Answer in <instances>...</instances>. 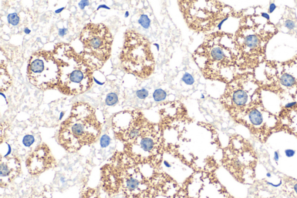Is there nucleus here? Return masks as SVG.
Returning a JSON list of instances; mask_svg holds the SVG:
<instances>
[{
  "label": "nucleus",
  "mask_w": 297,
  "mask_h": 198,
  "mask_svg": "<svg viewBox=\"0 0 297 198\" xmlns=\"http://www.w3.org/2000/svg\"><path fill=\"white\" fill-rule=\"evenodd\" d=\"M204 77L227 84L239 72L234 35L224 31L206 34L192 54Z\"/></svg>",
  "instance_id": "nucleus-1"
},
{
  "label": "nucleus",
  "mask_w": 297,
  "mask_h": 198,
  "mask_svg": "<svg viewBox=\"0 0 297 198\" xmlns=\"http://www.w3.org/2000/svg\"><path fill=\"white\" fill-rule=\"evenodd\" d=\"M256 16L241 17L239 27L234 35L240 73L252 71L265 62L266 48L269 40L277 32L270 22H256Z\"/></svg>",
  "instance_id": "nucleus-2"
},
{
  "label": "nucleus",
  "mask_w": 297,
  "mask_h": 198,
  "mask_svg": "<svg viewBox=\"0 0 297 198\" xmlns=\"http://www.w3.org/2000/svg\"><path fill=\"white\" fill-rule=\"evenodd\" d=\"M52 53L59 69L57 90L67 96L80 95L94 84V73L97 67L69 44H56Z\"/></svg>",
  "instance_id": "nucleus-3"
},
{
  "label": "nucleus",
  "mask_w": 297,
  "mask_h": 198,
  "mask_svg": "<svg viewBox=\"0 0 297 198\" xmlns=\"http://www.w3.org/2000/svg\"><path fill=\"white\" fill-rule=\"evenodd\" d=\"M102 128L94 107L86 102L78 101L73 104L69 116L60 126L57 142L66 151L77 152L83 146L97 142Z\"/></svg>",
  "instance_id": "nucleus-4"
},
{
  "label": "nucleus",
  "mask_w": 297,
  "mask_h": 198,
  "mask_svg": "<svg viewBox=\"0 0 297 198\" xmlns=\"http://www.w3.org/2000/svg\"><path fill=\"white\" fill-rule=\"evenodd\" d=\"M177 2L187 27L199 34L212 33L222 21L242 16V12L217 0H179Z\"/></svg>",
  "instance_id": "nucleus-5"
},
{
  "label": "nucleus",
  "mask_w": 297,
  "mask_h": 198,
  "mask_svg": "<svg viewBox=\"0 0 297 198\" xmlns=\"http://www.w3.org/2000/svg\"><path fill=\"white\" fill-rule=\"evenodd\" d=\"M118 168L121 191L126 198H156L160 195L157 178L160 171L147 177L142 166L125 151H116L110 157Z\"/></svg>",
  "instance_id": "nucleus-6"
},
{
  "label": "nucleus",
  "mask_w": 297,
  "mask_h": 198,
  "mask_svg": "<svg viewBox=\"0 0 297 198\" xmlns=\"http://www.w3.org/2000/svg\"><path fill=\"white\" fill-rule=\"evenodd\" d=\"M119 59L123 70L139 79H148L155 72L156 61L151 42L135 29L125 32Z\"/></svg>",
  "instance_id": "nucleus-7"
},
{
  "label": "nucleus",
  "mask_w": 297,
  "mask_h": 198,
  "mask_svg": "<svg viewBox=\"0 0 297 198\" xmlns=\"http://www.w3.org/2000/svg\"><path fill=\"white\" fill-rule=\"evenodd\" d=\"M260 90V83L253 72L239 73L226 84L220 102L233 119L262 102Z\"/></svg>",
  "instance_id": "nucleus-8"
},
{
  "label": "nucleus",
  "mask_w": 297,
  "mask_h": 198,
  "mask_svg": "<svg viewBox=\"0 0 297 198\" xmlns=\"http://www.w3.org/2000/svg\"><path fill=\"white\" fill-rule=\"evenodd\" d=\"M164 132L159 123L149 120L134 142L129 146L124 147L123 150L139 164L161 170L166 147Z\"/></svg>",
  "instance_id": "nucleus-9"
},
{
  "label": "nucleus",
  "mask_w": 297,
  "mask_h": 198,
  "mask_svg": "<svg viewBox=\"0 0 297 198\" xmlns=\"http://www.w3.org/2000/svg\"><path fill=\"white\" fill-rule=\"evenodd\" d=\"M222 165L234 177L243 182L253 177L256 167V155L247 140L239 135L230 136L223 149Z\"/></svg>",
  "instance_id": "nucleus-10"
},
{
  "label": "nucleus",
  "mask_w": 297,
  "mask_h": 198,
  "mask_svg": "<svg viewBox=\"0 0 297 198\" xmlns=\"http://www.w3.org/2000/svg\"><path fill=\"white\" fill-rule=\"evenodd\" d=\"M113 39L106 25L88 23L82 29L80 35L83 46L82 54L99 70L111 57Z\"/></svg>",
  "instance_id": "nucleus-11"
},
{
  "label": "nucleus",
  "mask_w": 297,
  "mask_h": 198,
  "mask_svg": "<svg viewBox=\"0 0 297 198\" xmlns=\"http://www.w3.org/2000/svg\"><path fill=\"white\" fill-rule=\"evenodd\" d=\"M262 88L282 96L297 95V55L285 62H266Z\"/></svg>",
  "instance_id": "nucleus-12"
},
{
  "label": "nucleus",
  "mask_w": 297,
  "mask_h": 198,
  "mask_svg": "<svg viewBox=\"0 0 297 198\" xmlns=\"http://www.w3.org/2000/svg\"><path fill=\"white\" fill-rule=\"evenodd\" d=\"M59 74L52 52L40 50L31 55L27 65V77L34 87L42 91L57 89Z\"/></svg>",
  "instance_id": "nucleus-13"
},
{
  "label": "nucleus",
  "mask_w": 297,
  "mask_h": 198,
  "mask_svg": "<svg viewBox=\"0 0 297 198\" xmlns=\"http://www.w3.org/2000/svg\"><path fill=\"white\" fill-rule=\"evenodd\" d=\"M149 119L138 109L118 111L111 117V128L115 138L124 147L132 144L142 132Z\"/></svg>",
  "instance_id": "nucleus-14"
},
{
  "label": "nucleus",
  "mask_w": 297,
  "mask_h": 198,
  "mask_svg": "<svg viewBox=\"0 0 297 198\" xmlns=\"http://www.w3.org/2000/svg\"><path fill=\"white\" fill-rule=\"evenodd\" d=\"M182 188L190 198H232L214 172L195 171Z\"/></svg>",
  "instance_id": "nucleus-15"
},
{
  "label": "nucleus",
  "mask_w": 297,
  "mask_h": 198,
  "mask_svg": "<svg viewBox=\"0 0 297 198\" xmlns=\"http://www.w3.org/2000/svg\"><path fill=\"white\" fill-rule=\"evenodd\" d=\"M246 127L255 136L265 140L280 125V120L268 111L262 102L250 107L233 119Z\"/></svg>",
  "instance_id": "nucleus-16"
},
{
  "label": "nucleus",
  "mask_w": 297,
  "mask_h": 198,
  "mask_svg": "<svg viewBox=\"0 0 297 198\" xmlns=\"http://www.w3.org/2000/svg\"><path fill=\"white\" fill-rule=\"evenodd\" d=\"M160 117L159 124L164 131L166 129L179 128L181 124L191 122L187 109L183 103L178 101L161 102L159 105Z\"/></svg>",
  "instance_id": "nucleus-17"
},
{
  "label": "nucleus",
  "mask_w": 297,
  "mask_h": 198,
  "mask_svg": "<svg viewBox=\"0 0 297 198\" xmlns=\"http://www.w3.org/2000/svg\"><path fill=\"white\" fill-rule=\"evenodd\" d=\"M57 161L48 145L41 143L29 154L26 159V166L29 174L36 176L52 169Z\"/></svg>",
  "instance_id": "nucleus-18"
},
{
  "label": "nucleus",
  "mask_w": 297,
  "mask_h": 198,
  "mask_svg": "<svg viewBox=\"0 0 297 198\" xmlns=\"http://www.w3.org/2000/svg\"><path fill=\"white\" fill-rule=\"evenodd\" d=\"M101 182L102 189L109 195L117 194L121 191L120 172L113 162L109 161L101 167Z\"/></svg>",
  "instance_id": "nucleus-19"
},
{
  "label": "nucleus",
  "mask_w": 297,
  "mask_h": 198,
  "mask_svg": "<svg viewBox=\"0 0 297 198\" xmlns=\"http://www.w3.org/2000/svg\"><path fill=\"white\" fill-rule=\"evenodd\" d=\"M20 159L17 156H1L0 186L4 188L12 183L21 173Z\"/></svg>",
  "instance_id": "nucleus-20"
},
{
  "label": "nucleus",
  "mask_w": 297,
  "mask_h": 198,
  "mask_svg": "<svg viewBox=\"0 0 297 198\" xmlns=\"http://www.w3.org/2000/svg\"><path fill=\"white\" fill-rule=\"evenodd\" d=\"M1 84L0 90L1 92L7 91L12 84V80L11 76L8 73L7 67L4 63L1 62Z\"/></svg>",
  "instance_id": "nucleus-21"
},
{
  "label": "nucleus",
  "mask_w": 297,
  "mask_h": 198,
  "mask_svg": "<svg viewBox=\"0 0 297 198\" xmlns=\"http://www.w3.org/2000/svg\"><path fill=\"white\" fill-rule=\"evenodd\" d=\"M153 97L156 102H162L166 98L167 93L162 89H157L154 91L153 94Z\"/></svg>",
  "instance_id": "nucleus-22"
},
{
  "label": "nucleus",
  "mask_w": 297,
  "mask_h": 198,
  "mask_svg": "<svg viewBox=\"0 0 297 198\" xmlns=\"http://www.w3.org/2000/svg\"><path fill=\"white\" fill-rule=\"evenodd\" d=\"M118 101V96L114 92L109 94L106 97L105 102L108 106H113L117 103Z\"/></svg>",
  "instance_id": "nucleus-23"
},
{
  "label": "nucleus",
  "mask_w": 297,
  "mask_h": 198,
  "mask_svg": "<svg viewBox=\"0 0 297 198\" xmlns=\"http://www.w3.org/2000/svg\"><path fill=\"white\" fill-rule=\"evenodd\" d=\"M139 23L145 29H147L151 26V21L150 18L145 14L141 15L139 19Z\"/></svg>",
  "instance_id": "nucleus-24"
},
{
  "label": "nucleus",
  "mask_w": 297,
  "mask_h": 198,
  "mask_svg": "<svg viewBox=\"0 0 297 198\" xmlns=\"http://www.w3.org/2000/svg\"><path fill=\"white\" fill-rule=\"evenodd\" d=\"M82 198H100L97 191L95 189L89 188L84 192Z\"/></svg>",
  "instance_id": "nucleus-25"
},
{
  "label": "nucleus",
  "mask_w": 297,
  "mask_h": 198,
  "mask_svg": "<svg viewBox=\"0 0 297 198\" xmlns=\"http://www.w3.org/2000/svg\"><path fill=\"white\" fill-rule=\"evenodd\" d=\"M8 21L9 23L13 26H16L19 23V17L17 15V13H13L9 14L8 16Z\"/></svg>",
  "instance_id": "nucleus-26"
},
{
  "label": "nucleus",
  "mask_w": 297,
  "mask_h": 198,
  "mask_svg": "<svg viewBox=\"0 0 297 198\" xmlns=\"http://www.w3.org/2000/svg\"><path fill=\"white\" fill-rule=\"evenodd\" d=\"M34 138L32 135H26L23 138V144L25 146L30 147L34 142Z\"/></svg>",
  "instance_id": "nucleus-27"
},
{
  "label": "nucleus",
  "mask_w": 297,
  "mask_h": 198,
  "mask_svg": "<svg viewBox=\"0 0 297 198\" xmlns=\"http://www.w3.org/2000/svg\"><path fill=\"white\" fill-rule=\"evenodd\" d=\"M136 95L140 99H145L149 96V91L145 88H142L136 91Z\"/></svg>",
  "instance_id": "nucleus-28"
},
{
  "label": "nucleus",
  "mask_w": 297,
  "mask_h": 198,
  "mask_svg": "<svg viewBox=\"0 0 297 198\" xmlns=\"http://www.w3.org/2000/svg\"><path fill=\"white\" fill-rule=\"evenodd\" d=\"M110 139L109 136L107 135H103L102 136L101 141H100V144L102 148H106L108 145H109L110 143Z\"/></svg>",
  "instance_id": "nucleus-29"
},
{
  "label": "nucleus",
  "mask_w": 297,
  "mask_h": 198,
  "mask_svg": "<svg viewBox=\"0 0 297 198\" xmlns=\"http://www.w3.org/2000/svg\"><path fill=\"white\" fill-rule=\"evenodd\" d=\"M182 80H183V82L187 85H192L195 82V80L193 77V76H191V74H189L188 73H186L185 74L183 75Z\"/></svg>",
  "instance_id": "nucleus-30"
},
{
  "label": "nucleus",
  "mask_w": 297,
  "mask_h": 198,
  "mask_svg": "<svg viewBox=\"0 0 297 198\" xmlns=\"http://www.w3.org/2000/svg\"><path fill=\"white\" fill-rule=\"evenodd\" d=\"M173 198H190L187 195L186 192L183 189L182 187L180 189L178 193L175 195Z\"/></svg>",
  "instance_id": "nucleus-31"
},
{
  "label": "nucleus",
  "mask_w": 297,
  "mask_h": 198,
  "mask_svg": "<svg viewBox=\"0 0 297 198\" xmlns=\"http://www.w3.org/2000/svg\"><path fill=\"white\" fill-rule=\"evenodd\" d=\"M285 26L287 29L290 30H291L294 29L295 25L294 22H293V21H291V20H288V21L285 22Z\"/></svg>",
  "instance_id": "nucleus-32"
},
{
  "label": "nucleus",
  "mask_w": 297,
  "mask_h": 198,
  "mask_svg": "<svg viewBox=\"0 0 297 198\" xmlns=\"http://www.w3.org/2000/svg\"><path fill=\"white\" fill-rule=\"evenodd\" d=\"M295 153V151L293 149H287L285 151V155L289 157H293Z\"/></svg>",
  "instance_id": "nucleus-33"
},
{
  "label": "nucleus",
  "mask_w": 297,
  "mask_h": 198,
  "mask_svg": "<svg viewBox=\"0 0 297 198\" xmlns=\"http://www.w3.org/2000/svg\"><path fill=\"white\" fill-rule=\"evenodd\" d=\"M89 5V1H81L80 2V3L78 4V5L79 7H80V8L84 9L85 8V7Z\"/></svg>",
  "instance_id": "nucleus-34"
},
{
  "label": "nucleus",
  "mask_w": 297,
  "mask_h": 198,
  "mask_svg": "<svg viewBox=\"0 0 297 198\" xmlns=\"http://www.w3.org/2000/svg\"><path fill=\"white\" fill-rule=\"evenodd\" d=\"M276 8V5H275V3H271L270 4V6H269V11L268 12L269 13H272L275 9Z\"/></svg>",
  "instance_id": "nucleus-35"
},
{
  "label": "nucleus",
  "mask_w": 297,
  "mask_h": 198,
  "mask_svg": "<svg viewBox=\"0 0 297 198\" xmlns=\"http://www.w3.org/2000/svg\"><path fill=\"white\" fill-rule=\"evenodd\" d=\"M67 32V30L66 29H65V28H63V29H61L59 30V34L60 36H65V34H66Z\"/></svg>",
  "instance_id": "nucleus-36"
},
{
  "label": "nucleus",
  "mask_w": 297,
  "mask_h": 198,
  "mask_svg": "<svg viewBox=\"0 0 297 198\" xmlns=\"http://www.w3.org/2000/svg\"><path fill=\"white\" fill-rule=\"evenodd\" d=\"M260 16L265 18V19H266L267 21L270 20V16H269V15L268 13L262 12L260 14Z\"/></svg>",
  "instance_id": "nucleus-37"
},
{
  "label": "nucleus",
  "mask_w": 297,
  "mask_h": 198,
  "mask_svg": "<svg viewBox=\"0 0 297 198\" xmlns=\"http://www.w3.org/2000/svg\"><path fill=\"white\" fill-rule=\"evenodd\" d=\"M267 184H269V185H270V186H273V187H276V188H277V187H279V186H280L282 184V182H281V181L280 182L279 184H277V185L273 184H272V183H271V182H267Z\"/></svg>",
  "instance_id": "nucleus-38"
},
{
  "label": "nucleus",
  "mask_w": 297,
  "mask_h": 198,
  "mask_svg": "<svg viewBox=\"0 0 297 198\" xmlns=\"http://www.w3.org/2000/svg\"><path fill=\"white\" fill-rule=\"evenodd\" d=\"M279 155H278V152H275V156H274V159L275 161H279Z\"/></svg>",
  "instance_id": "nucleus-39"
},
{
  "label": "nucleus",
  "mask_w": 297,
  "mask_h": 198,
  "mask_svg": "<svg viewBox=\"0 0 297 198\" xmlns=\"http://www.w3.org/2000/svg\"><path fill=\"white\" fill-rule=\"evenodd\" d=\"M293 188H294V191H295V194H297V183H296V184H294V186Z\"/></svg>",
  "instance_id": "nucleus-40"
},
{
  "label": "nucleus",
  "mask_w": 297,
  "mask_h": 198,
  "mask_svg": "<svg viewBox=\"0 0 297 198\" xmlns=\"http://www.w3.org/2000/svg\"><path fill=\"white\" fill-rule=\"evenodd\" d=\"M25 33H26V34H29V33H30V30L29 29H27V28H26V29H25Z\"/></svg>",
  "instance_id": "nucleus-41"
},
{
  "label": "nucleus",
  "mask_w": 297,
  "mask_h": 198,
  "mask_svg": "<svg viewBox=\"0 0 297 198\" xmlns=\"http://www.w3.org/2000/svg\"><path fill=\"white\" fill-rule=\"evenodd\" d=\"M63 9H64V8H62L61 9H58V10H57V11H56V12H56V13H59V12H61L62 11V10H63Z\"/></svg>",
  "instance_id": "nucleus-42"
},
{
  "label": "nucleus",
  "mask_w": 297,
  "mask_h": 198,
  "mask_svg": "<svg viewBox=\"0 0 297 198\" xmlns=\"http://www.w3.org/2000/svg\"><path fill=\"white\" fill-rule=\"evenodd\" d=\"M266 176H267L268 177H271V174H270V173H268L266 174Z\"/></svg>",
  "instance_id": "nucleus-43"
}]
</instances>
